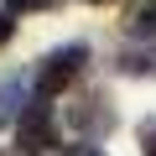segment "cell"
<instances>
[{
    "label": "cell",
    "instance_id": "3",
    "mask_svg": "<svg viewBox=\"0 0 156 156\" xmlns=\"http://www.w3.org/2000/svg\"><path fill=\"white\" fill-rule=\"evenodd\" d=\"M68 125H73V130H83L89 140H99V135H109V130H115V109H109V99H104V94H83V99L68 109Z\"/></svg>",
    "mask_w": 156,
    "mask_h": 156
},
{
    "label": "cell",
    "instance_id": "4",
    "mask_svg": "<svg viewBox=\"0 0 156 156\" xmlns=\"http://www.w3.org/2000/svg\"><path fill=\"white\" fill-rule=\"evenodd\" d=\"M26 104H31L26 99V73H5V78H0V130L16 125Z\"/></svg>",
    "mask_w": 156,
    "mask_h": 156
},
{
    "label": "cell",
    "instance_id": "8",
    "mask_svg": "<svg viewBox=\"0 0 156 156\" xmlns=\"http://www.w3.org/2000/svg\"><path fill=\"white\" fill-rule=\"evenodd\" d=\"M68 156H104V146H94V140H83V146H68Z\"/></svg>",
    "mask_w": 156,
    "mask_h": 156
},
{
    "label": "cell",
    "instance_id": "5",
    "mask_svg": "<svg viewBox=\"0 0 156 156\" xmlns=\"http://www.w3.org/2000/svg\"><path fill=\"white\" fill-rule=\"evenodd\" d=\"M115 73H125V78H156V47H120L115 52Z\"/></svg>",
    "mask_w": 156,
    "mask_h": 156
},
{
    "label": "cell",
    "instance_id": "2",
    "mask_svg": "<svg viewBox=\"0 0 156 156\" xmlns=\"http://www.w3.org/2000/svg\"><path fill=\"white\" fill-rule=\"evenodd\" d=\"M16 140H21L31 156L47 151V146H57V115L47 109V99H37V104L21 109V120H16Z\"/></svg>",
    "mask_w": 156,
    "mask_h": 156
},
{
    "label": "cell",
    "instance_id": "9",
    "mask_svg": "<svg viewBox=\"0 0 156 156\" xmlns=\"http://www.w3.org/2000/svg\"><path fill=\"white\" fill-rule=\"evenodd\" d=\"M11 37H16V21H11V16H5V11H0V47H5V42H11Z\"/></svg>",
    "mask_w": 156,
    "mask_h": 156
},
{
    "label": "cell",
    "instance_id": "10",
    "mask_svg": "<svg viewBox=\"0 0 156 156\" xmlns=\"http://www.w3.org/2000/svg\"><path fill=\"white\" fill-rule=\"evenodd\" d=\"M89 5H104V0H89Z\"/></svg>",
    "mask_w": 156,
    "mask_h": 156
},
{
    "label": "cell",
    "instance_id": "6",
    "mask_svg": "<svg viewBox=\"0 0 156 156\" xmlns=\"http://www.w3.org/2000/svg\"><path fill=\"white\" fill-rule=\"evenodd\" d=\"M125 31L130 37H156V0H140V5L125 16Z\"/></svg>",
    "mask_w": 156,
    "mask_h": 156
},
{
    "label": "cell",
    "instance_id": "1",
    "mask_svg": "<svg viewBox=\"0 0 156 156\" xmlns=\"http://www.w3.org/2000/svg\"><path fill=\"white\" fill-rule=\"evenodd\" d=\"M83 68H89V42H62V47H52V52L42 57V68H37V83H42V94L52 99V94L73 89Z\"/></svg>",
    "mask_w": 156,
    "mask_h": 156
},
{
    "label": "cell",
    "instance_id": "7",
    "mask_svg": "<svg viewBox=\"0 0 156 156\" xmlns=\"http://www.w3.org/2000/svg\"><path fill=\"white\" fill-rule=\"evenodd\" d=\"M5 5V16H26V11H47V5H57V0H0Z\"/></svg>",
    "mask_w": 156,
    "mask_h": 156
}]
</instances>
